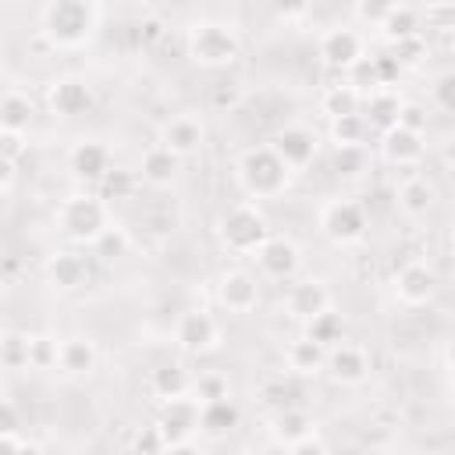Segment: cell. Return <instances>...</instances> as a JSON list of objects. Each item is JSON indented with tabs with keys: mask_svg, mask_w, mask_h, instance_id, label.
Wrapping results in <instances>:
<instances>
[{
	"mask_svg": "<svg viewBox=\"0 0 455 455\" xmlns=\"http://www.w3.org/2000/svg\"><path fill=\"white\" fill-rule=\"evenodd\" d=\"M373 71H377V82H380V89H391V82L398 78V64L387 57V53H380V57H373Z\"/></svg>",
	"mask_w": 455,
	"mask_h": 455,
	"instance_id": "c3c4849f",
	"label": "cell"
},
{
	"mask_svg": "<svg viewBox=\"0 0 455 455\" xmlns=\"http://www.w3.org/2000/svg\"><path fill=\"white\" fill-rule=\"evenodd\" d=\"M235 427H238V405L231 398H217V402L199 405V430H206L210 437H224Z\"/></svg>",
	"mask_w": 455,
	"mask_h": 455,
	"instance_id": "603a6c76",
	"label": "cell"
},
{
	"mask_svg": "<svg viewBox=\"0 0 455 455\" xmlns=\"http://www.w3.org/2000/svg\"><path fill=\"white\" fill-rule=\"evenodd\" d=\"M0 366H7V370L28 366V338L25 334H7L4 338V345H0Z\"/></svg>",
	"mask_w": 455,
	"mask_h": 455,
	"instance_id": "f35d334b",
	"label": "cell"
},
{
	"mask_svg": "<svg viewBox=\"0 0 455 455\" xmlns=\"http://www.w3.org/2000/svg\"><path fill=\"white\" fill-rule=\"evenodd\" d=\"M39 25H43V36L53 43V46H82L92 28H96V7L85 4V0H53L39 11Z\"/></svg>",
	"mask_w": 455,
	"mask_h": 455,
	"instance_id": "6da1fadb",
	"label": "cell"
},
{
	"mask_svg": "<svg viewBox=\"0 0 455 455\" xmlns=\"http://www.w3.org/2000/svg\"><path fill=\"white\" fill-rule=\"evenodd\" d=\"M380 149H384V156H387L391 164L409 167V164H419V160H423L427 142H423V135H419V132H405V128H398V124H395V128H387V132H384Z\"/></svg>",
	"mask_w": 455,
	"mask_h": 455,
	"instance_id": "ffe728a7",
	"label": "cell"
},
{
	"mask_svg": "<svg viewBox=\"0 0 455 455\" xmlns=\"http://www.w3.org/2000/svg\"><path fill=\"white\" fill-rule=\"evenodd\" d=\"M284 359H288V370H291V373H299V377H313V373L323 370L327 348H320L316 341H309V338L302 334V338H295V341L288 345Z\"/></svg>",
	"mask_w": 455,
	"mask_h": 455,
	"instance_id": "d4e9b609",
	"label": "cell"
},
{
	"mask_svg": "<svg viewBox=\"0 0 455 455\" xmlns=\"http://www.w3.org/2000/svg\"><path fill=\"white\" fill-rule=\"evenodd\" d=\"M32 100L25 92H7L0 96V128L7 132H25L32 124Z\"/></svg>",
	"mask_w": 455,
	"mask_h": 455,
	"instance_id": "f546056e",
	"label": "cell"
},
{
	"mask_svg": "<svg viewBox=\"0 0 455 455\" xmlns=\"http://www.w3.org/2000/svg\"><path fill=\"white\" fill-rule=\"evenodd\" d=\"M128 249H132V238H128V231L117 228V224H107V228L92 238V252H96L103 263H114V259L128 256Z\"/></svg>",
	"mask_w": 455,
	"mask_h": 455,
	"instance_id": "1f68e13d",
	"label": "cell"
},
{
	"mask_svg": "<svg viewBox=\"0 0 455 455\" xmlns=\"http://www.w3.org/2000/svg\"><path fill=\"white\" fill-rule=\"evenodd\" d=\"M419 14H427V25L448 32L455 21V4H427V11H419Z\"/></svg>",
	"mask_w": 455,
	"mask_h": 455,
	"instance_id": "7dc6e473",
	"label": "cell"
},
{
	"mask_svg": "<svg viewBox=\"0 0 455 455\" xmlns=\"http://www.w3.org/2000/svg\"><path fill=\"white\" fill-rule=\"evenodd\" d=\"M217 235L231 252H256L270 238V228L256 203H235L231 210H224Z\"/></svg>",
	"mask_w": 455,
	"mask_h": 455,
	"instance_id": "277c9868",
	"label": "cell"
},
{
	"mask_svg": "<svg viewBox=\"0 0 455 455\" xmlns=\"http://www.w3.org/2000/svg\"><path fill=\"white\" fill-rule=\"evenodd\" d=\"M174 338H178V345L185 352H210L217 345V338H220V327L206 309H188V313L178 316Z\"/></svg>",
	"mask_w": 455,
	"mask_h": 455,
	"instance_id": "30bf717a",
	"label": "cell"
},
{
	"mask_svg": "<svg viewBox=\"0 0 455 455\" xmlns=\"http://www.w3.org/2000/svg\"><path fill=\"white\" fill-rule=\"evenodd\" d=\"M238 36L220 21H196L188 25V57L199 68H228L238 60Z\"/></svg>",
	"mask_w": 455,
	"mask_h": 455,
	"instance_id": "3957f363",
	"label": "cell"
},
{
	"mask_svg": "<svg viewBox=\"0 0 455 455\" xmlns=\"http://www.w3.org/2000/svg\"><path fill=\"white\" fill-rule=\"evenodd\" d=\"M320 107H323V114H327L331 121H334V117H352V114H359L363 96H359L352 85H331V89L323 92Z\"/></svg>",
	"mask_w": 455,
	"mask_h": 455,
	"instance_id": "4dcf8cb0",
	"label": "cell"
},
{
	"mask_svg": "<svg viewBox=\"0 0 455 455\" xmlns=\"http://www.w3.org/2000/svg\"><path fill=\"white\" fill-rule=\"evenodd\" d=\"M160 36V25L156 21H146V39H156Z\"/></svg>",
	"mask_w": 455,
	"mask_h": 455,
	"instance_id": "11a10c76",
	"label": "cell"
},
{
	"mask_svg": "<svg viewBox=\"0 0 455 455\" xmlns=\"http://www.w3.org/2000/svg\"><path fill=\"white\" fill-rule=\"evenodd\" d=\"M398 128L423 135V128H427V110H423L419 103H402V110H398Z\"/></svg>",
	"mask_w": 455,
	"mask_h": 455,
	"instance_id": "ee69618b",
	"label": "cell"
},
{
	"mask_svg": "<svg viewBox=\"0 0 455 455\" xmlns=\"http://www.w3.org/2000/svg\"><path fill=\"white\" fill-rule=\"evenodd\" d=\"M132 188H135V174L132 171H121V167H110L103 174V181H100V199L103 203L107 199H128Z\"/></svg>",
	"mask_w": 455,
	"mask_h": 455,
	"instance_id": "e575fe53",
	"label": "cell"
},
{
	"mask_svg": "<svg viewBox=\"0 0 455 455\" xmlns=\"http://www.w3.org/2000/svg\"><path fill=\"white\" fill-rule=\"evenodd\" d=\"M455 75L451 71H444V75H437V82H434V89H430V96H434V103L441 107V110H451L455 107Z\"/></svg>",
	"mask_w": 455,
	"mask_h": 455,
	"instance_id": "7bdbcfd3",
	"label": "cell"
},
{
	"mask_svg": "<svg viewBox=\"0 0 455 455\" xmlns=\"http://www.w3.org/2000/svg\"><path fill=\"white\" fill-rule=\"evenodd\" d=\"M270 149L284 160V167H306L313 160V153H316V135L309 128H302V124H288V128H281L274 135Z\"/></svg>",
	"mask_w": 455,
	"mask_h": 455,
	"instance_id": "9a60e30c",
	"label": "cell"
},
{
	"mask_svg": "<svg viewBox=\"0 0 455 455\" xmlns=\"http://www.w3.org/2000/svg\"><path fill=\"white\" fill-rule=\"evenodd\" d=\"M4 338H7V331H4V327H0V345H4Z\"/></svg>",
	"mask_w": 455,
	"mask_h": 455,
	"instance_id": "6f0895ef",
	"label": "cell"
},
{
	"mask_svg": "<svg viewBox=\"0 0 455 455\" xmlns=\"http://www.w3.org/2000/svg\"><path fill=\"white\" fill-rule=\"evenodd\" d=\"M188 373L178 366V363H164L160 370H153V391L164 398V402H171V398H181V395H188Z\"/></svg>",
	"mask_w": 455,
	"mask_h": 455,
	"instance_id": "d6a6232c",
	"label": "cell"
},
{
	"mask_svg": "<svg viewBox=\"0 0 455 455\" xmlns=\"http://www.w3.org/2000/svg\"><path fill=\"white\" fill-rule=\"evenodd\" d=\"M387 57H391L398 68H405V64H419V60L427 57V43H423V36H409V39L387 43Z\"/></svg>",
	"mask_w": 455,
	"mask_h": 455,
	"instance_id": "d590c367",
	"label": "cell"
},
{
	"mask_svg": "<svg viewBox=\"0 0 455 455\" xmlns=\"http://www.w3.org/2000/svg\"><path fill=\"white\" fill-rule=\"evenodd\" d=\"M156 430L164 437V444H185L196 430H199V402L196 398H171L164 402L160 416H156Z\"/></svg>",
	"mask_w": 455,
	"mask_h": 455,
	"instance_id": "52a82bcc",
	"label": "cell"
},
{
	"mask_svg": "<svg viewBox=\"0 0 455 455\" xmlns=\"http://www.w3.org/2000/svg\"><path fill=\"white\" fill-rule=\"evenodd\" d=\"M395 199H398V206H402L409 217H423V213H430V210H434L437 188H434L423 174H412V178H405V181L398 185Z\"/></svg>",
	"mask_w": 455,
	"mask_h": 455,
	"instance_id": "44dd1931",
	"label": "cell"
},
{
	"mask_svg": "<svg viewBox=\"0 0 455 455\" xmlns=\"http://www.w3.org/2000/svg\"><path fill=\"white\" fill-rule=\"evenodd\" d=\"M345 85H352L359 96H366V92H373V89H380V82H377V71H373V57H359L352 68H348V82Z\"/></svg>",
	"mask_w": 455,
	"mask_h": 455,
	"instance_id": "8d00e7d4",
	"label": "cell"
},
{
	"mask_svg": "<svg viewBox=\"0 0 455 455\" xmlns=\"http://www.w3.org/2000/svg\"><path fill=\"white\" fill-rule=\"evenodd\" d=\"M203 135H206V128H203V121L196 114H178V117L164 121L160 146L181 160V156H188V153H196L203 146Z\"/></svg>",
	"mask_w": 455,
	"mask_h": 455,
	"instance_id": "5bb4252c",
	"label": "cell"
},
{
	"mask_svg": "<svg viewBox=\"0 0 455 455\" xmlns=\"http://www.w3.org/2000/svg\"><path fill=\"white\" fill-rule=\"evenodd\" d=\"M46 277H50L57 288H78V284L89 277V270H85V259H82L78 252H57V256H50V263H46Z\"/></svg>",
	"mask_w": 455,
	"mask_h": 455,
	"instance_id": "484cf974",
	"label": "cell"
},
{
	"mask_svg": "<svg viewBox=\"0 0 455 455\" xmlns=\"http://www.w3.org/2000/svg\"><path fill=\"white\" fill-rule=\"evenodd\" d=\"M217 295H220V302L231 313H249L259 302V284L245 270H224L220 274V284H217Z\"/></svg>",
	"mask_w": 455,
	"mask_h": 455,
	"instance_id": "e0dca14e",
	"label": "cell"
},
{
	"mask_svg": "<svg viewBox=\"0 0 455 455\" xmlns=\"http://www.w3.org/2000/svg\"><path fill=\"white\" fill-rule=\"evenodd\" d=\"M256 263H259V270H263L267 277H274V281H288V277L299 270L302 256H299V245H295L291 238H284V235H270V238L256 249Z\"/></svg>",
	"mask_w": 455,
	"mask_h": 455,
	"instance_id": "9c48e42d",
	"label": "cell"
},
{
	"mask_svg": "<svg viewBox=\"0 0 455 455\" xmlns=\"http://www.w3.org/2000/svg\"><path fill=\"white\" fill-rule=\"evenodd\" d=\"M28 366H36V370H50V366H57V341L46 338V334L28 338Z\"/></svg>",
	"mask_w": 455,
	"mask_h": 455,
	"instance_id": "74e56055",
	"label": "cell"
},
{
	"mask_svg": "<svg viewBox=\"0 0 455 455\" xmlns=\"http://www.w3.org/2000/svg\"><path fill=\"white\" fill-rule=\"evenodd\" d=\"M419 7H409V4H391L384 21L377 25L384 32L387 43H398V39H409V36H419Z\"/></svg>",
	"mask_w": 455,
	"mask_h": 455,
	"instance_id": "cb8c5ba5",
	"label": "cell"
},
{
	"mask_svg": "<svg viewBox=\"0 0 455 455\" xmlns=\"http://www.w3.org/2000/svg\"><path fill=\"white\" fill-rule=\"evenodd\" d=\"M178 167H181V160H178L174 153H167L164 146H153V149H146L139 171H142V178H146L149 185H171L174 174H178Z\"/></svg>",
	"mask_w": 455,
	"mask_h": 455,
	"instance_id": "83f0119b",
	"label": "cell"
},
{
	"mask_svg": "<svg viewBox=\"0 0 455 455\" xmlns=\"http://www.w3.org/2000/svg\"><path fill=\"white\" fill-rule=\"evenodd\" d=\"M18 437H0V455H18Z\"/></svg>",
	"mask_w": 455,
	"mask_h": 455,
	"instance_id": "f5cc1de1",
	"label": "cell"
},
{
	"mask_svg": "<svg viewBox=\"0 0 455 455\" xmlns=\"http://www.w3.org/2000/svg\"><path fill=\"white\" fill-rule=\"evenodd\" d=\"M107 224H110V217H107V203L100 196H68L57 210V228L71 242H92Z\"/></svg>",
	"mask_w": 455,
	"mask_h": 455,
	"instance_id": "5b68a950",
	"label": "cell"
},
{
	"mask_svg": "<svg viewBox=\"0 0 455 455\" xmlns=\"http://www.w3.org/2000/svg\"><path fill=\"white\" fill-rule=\"evenodd\" d=\"M320 231L334 242V245H352L366 235V210L352 199H331L320 210Z\"/></svg>",
	"mask_w": 455,
	"mask_h": 455,
	"instance_id": "8992f818",
	"label": "cell"
},
{
	"mask_svg": "<svg viewBox=\"0 0 455 455\" xmlns=\"http://www.w3.org/2000/svg\"><path fill=\"white\" fill-rule=\"evenodd\" d=\"M57 366H60L64 373H71V377L89 373V370L96 366V348H92V341H85V338H64V341L57 345Z\"/></svg>",
	"mask_w": 455,
	"mask_h": 455,
	"instance_id": "7402d4cb",
	"label": "cell"
},
{
	"mask_svg": "<svg viewBox=\"0 0 455 455\" xmlns=\"http://www.w3.org/2000/svg\"><path fill=\"white\" fill-rule=\"evenodd\" d=\"M164 455H203V451H199L196 444L185 441V444H171V448H164Z\"/></svg>",
	"mask_w": 455,
	"mask_h": 455,
	"instance_id": "816d5d0a",
	"label": "cell"
},
{
	"mask_svg": "<svg viewBox=\"0 0 455 455\" xmlns=\"http://www.w3.org/2000/svg\"><path fill=\"white\" fill-rule=\"evenodd\" d=\"M291 167H284V160L270 149V146H252L238 156V181L245 188L249 199H274L284 192Z\"/></svg>",
	"mask_w": 455,
	"mask_h": 455,
	"instance_id": "7a4b0ae2",
	"label": "cell"
},
{
	"mask_svg": "<svg viewBox=\"0 0 455 455\" xmlns=\"http://www.w3.org/2000/svg\"><path fill=\"white\" fill-rule=\"evenodd\" d=\"M437 291V274L434 267H427L423 259H412L405 263L398 274H395V295L405 302V306H423L430 302Z\"/></svg>",
	"mask_w": 455,
	"mask_h": 455,
	"instance_id": "7c38bea8",
	"label": "cell"
},
{
	"mask_svg": "<svg viewBox=\"0 0 455 455\" xmlns=\"http://www.w3.org/2000/svg\"><path fill=\"white\" fill-rule=\"evenodd\" d=\"M366 135H370V128H366V121H363L359 114H352V117H334V121H331L334 149H341V146H363Z\"/></svg>",
	"mask_w": 455,
	"mask_h": 455,
	"instance_id": "836d02e7",
	"label": "cell"
},
{
	"mask_svg": "<svg viewBox=\"0 0 455 455\" xmlns=\"http://www.w3.org/2000/svg\"><path fill=\"white\" fill-rule=\"evenodd\" d=\"M11 178H14V164L0 160V188H7V185H11Z\"/></svg>",
	"mask_w": 455,
	"mask_h": 455,
	"instance_id": "db71d44e",
	"label": "cell"
},
{
	"mask_svg": "<svg viewBox=\"0 0 455 455\" xmlns=\"http://www.w3.org/2000/svg\"><path fill=\"white\" fill-rule=\"evenodd\" d=\"M323 370L338 380V384H359V380H366V373H370V359H366V352L363 348H355V345H334V348H327V359H323Z\"/></svg>",
	"mask_w": 455,
	"mask_h": 455,
	"instance_id": "ac0fdd59",
	"label": "cell"
},
{
	"mask_svg": "<svg viewBox=\"0 0 455 455\" xmlns=\"http://www.w3.org/2000/svg\"><path fill=\"white\" fill-rule=\"evenodd\" d=\"M320 57H323V64L348 71L363 57V36L352 25H334L320 36Z\"/></svg>",
	"mask_w": 455,
	"mask_h": 455,
	"instance_id": "8fae6325",
	"label": "cell"
},
{
	"mask_svg": "<svg viewBox=\"0 0 455 455\" xmlns=\"http://www.w3.org/2000/svg\"><path fill=\"white\" fill-rule=\"evenodd\" d=\"M288 455H327V448H323L316 437H306V441L288 444Z\"/></svg>",
	"mask_w": 455,
	"mask_h": 455,
	"instance_id": "f907efd6",
	"label": "cell"
},
{
	"mask_svg": "<svg viewBox=\"0 0 455 455\" xmlns=\"http://www.w3.org/2000/svg\"><path fill=\"white\" fill-rule=\"evenodd\" d=\"M387 7H391V4H380V0H359V4L352 7V14H355L359 21H366V25H373V28H377V25L384 21Z\"/></svg>",
	"mask_w": 455,
	"mask_h": 455,
	"instance_id": "bcb514c9",
	"label": "cell"
},
{
	"mask_svg": "<svg viewBox=\"0 0 455 455\" xmlns=\"http://www.w3.org/2000/svg\"><path fill=\"white\" fill-rule=\"evenodd\" d=\"M68 164H71V171H75V178H82V181H103V174L114 167L110 164V149L103 146V142H96V139H82V142H75V149L68 153Z\"/></svg>",
	"mask_w": 455,
	"mask_h": 455,
	"instance_id": "2e32d148",
	"label": "cell"
},
{
	"mask_svg": "<svg viewBox=\"0 0 455 455\" xmlns=\"http://www.w3.org/2000/svg\"><path fill=\"white\" fill-rule=\"evenodd\" d=\"M306 338L316 341L320 348H334V345H341V341H345V316L334 313V309L316 313V316L306 323Z\"/></svg>",
	"mask_w": 455,
	"mask_h": 455,
	"instance_id": "4316f807",
	"label": "cell"
},
{
	"mask_svg": "<svg viewBox=\"0 0 455 455\" xmlns=\"http://www.w3.org/2000/svg\"><path fill=\"white\" fill-rule=\"evenodd\" d=\"M164 437H160V430L156 427H142L139 434H135V441H132V451L135 455H164Z\"/></svg>",
	"mask_w": 455,
	"mask_h": 455,
	"instance_id": "b9f144b4",
	"label": "cell"
},
{
	"mask_svg": "<svg viewBox=\"0 0 455 455\" xmlns=\"http://www.w3.org/2000/svg\"><path fill=\"white\" fill-rule=\"evenodd\" d=\"M46 100H50V110H53V114H60V117H78V114H85V110L92 107V89H89V82L78 78V75H60V78L50 82Z\"/></svg>",
	"mask_w": 455,
	"mask_h": 455,
	"instance_id": "ba28073f",
	"label": "cell"
},
{
	"mask_svg": "<svg viewBox=\"0 0 455 455\" xmlns=\"http://www.w3.org/2000/svg\"><path fill=\"white\" fill-rule=\"evenodd\" d=\"M14 434H18V409L7 398H0V437H14Z\"/></svg>",
	"mask_w": 455,
	"mask_h": 455,
	"instance_id": "681fc988",
	"label": "cell"
},
{
	"mask_svg": "<svg viewBox=\"0 0 455 455\" xmlns=\"http://www.w3.org/2000/svg\"><path fill=\"white\" fill-rule=\"evenodd\" d=\"M217 398H228V377L220 373H199L196 380V402H217Z\"/></svg>",
	"mask_w": 455,
	"mask_h": 455,
	"instance_id": "60d3db41",
	"label": "cell"
},
{
	"mask_svg": "<svg viewBox=\"0 0 455 455\" xmlns=\"http://www.w3.org/2000/svg\"><path fill=\"white\" fill-rule=\"evenodd\" d=\"M21 153H25V132H7V128H0V160L14 164Z\"/></svg>",
	"mask_w": 455,
	"mask_h": 455,
	"instance_id": "f6af8a7d",
	"label": "cell"
},
{
	"mask_svg": "<svg viewBox=\"0 0 455 455\" xmlns=\"http://www.w3.org/2000/svg\"><path fill=\"white\" fill-rule=\"evenodd\" d=\"M18 455H43L36 444H18Z\"/></svg>",
	"mask_w": 455,
	"mask_h": 455,
	"instance_id": "9f6ffc18",
	"label": "cell"
},
{
	"mask_svg": "<svg viewBox=\"0 0 455 455\" xmlns=\"http://www.w3.org/2000/svg\"><path fill=\"white\" fill-rule=\"evenodd\" d=\"M284 309H288V316L309 323L316 313L331 309V291L323 288V281H316V277H302V281H295V284L288 288V295H284Z\"/></svg>",
	"mask_w": 455,
	"mask_h": 455,
	"instance_id": "4fadbf2b",
	"label": "cell"
},
{
	"mask_svg": "<svg viewBox=\"0 0 455 455\" xmlns=\"http://www.w3.org/2000/svg\"><path fill=\"white\" fill-rule=\"evenodd\" d=\"M274 437L281 444H295V441L313 437V416L306 409H281L274 419Z\"/></svg>",
	"mask_w": 455,
	"mask_h": 455,
	"instance_id": "f1b7e54d",
	"label": "cell"
},
{
	"mask_svg": "<svg viewBox=\"0 0 455 455\" xmlns=\"http://www.w3.org/2000/svg\"><path fill=\"white\" fill-rule=\"evenodd\" d=\"M363 167H366V149H363V146H341V149H334V171H338V174L352 178V174H359Z\"/></svg>",
	"mask_w": 455,
	"mask_h": 455,
	"instance_id": "ab89813d",
	"label": "cell"
},
{
	"mask_svg": "<svg viewBox=\"0 0 455 455\" xmlns=\"http://www.w3.org/2000/svg\"><path fill=\"white\" fill-rule=\"evenodd\" d=\"M398 110H402V100L395 89H373L363 96V107H359V117L366 121V128H377V132H387L398 124Z\"/></svg>",
	"mask_w": 455,
	"mask_h": 455,
	"instance_id": "d6986e66",
	"label": "cell"
}]
</instances>
